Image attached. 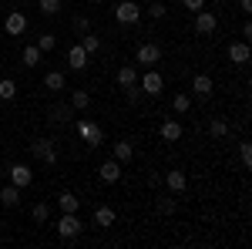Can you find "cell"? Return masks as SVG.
<instances>
[{"instance_id":"ffe728a7","label":"cell","mask_w":252,"mask_h":249,"mask_svg":"<svg viewBox=\"0 0 252 249\" xmlns=\"http://www.w3.org/2000/svg\"><path fill=\"white\" fill-rule=\"evenodd\" d=\"M58 206H61V212H78L81 199L74 195V192H61V195H58Z\"/></svg>"},{"instance_id":"4316f807","label":"cell","mask_w":252,"mask_h":249,"mask_svg":"<svg viewBox=\"0 0 252 249\" xmlns=\"http://www.w3.org/2000/svg\"><path fill=\"white\" fill-rule=\"evenodd\" d=\"M0 98H3V101H14V98H17V84H14L10 77L0 81Z\"/></svg>"},{"instance_id":"7c38bea8","label":"cell","mask_w":252,"mask_h":249,"mask_svg":"<svg viewBox=\"0 0 252 249\" xmlns=\"http://www.w3.org/2000/svg\"><path fill=\"white\" fill-rule=\"evenodd\" d=\"M97 175H101V182H118V178H121V162H115V158L101 162V169H97Z\"/></svg>"},{"instance_id":"7402d4cb","label":"cell","mask_w":252,"mask_h":249,"mask_svg":"<svg viewBox=\"0 0 252 249\" xmlns=\"http://www.w3.org/2000/svg\"><path fill=\"white\" fill-rule=\"evenodd\" d=\"M118 84H121V88H131V84H138V71L131 68V64H125V68L118 71Z\"/></svg>"},{"instance_id":"484cf974","label":"cell","mask_w":252,"mask_h":249,"mask_svg":"<svg viewBox=\"0 0 252 249\" xmlns=\"http://www.w3.org/2000/svg\"><path fill=\"white\" fill-rule=\"evenodd\" d=\"M31 215H34V222H40V226H44V222L51 219V206H47V202H37V206L31 209Z\"/></svg>"},{"instance_id":"30bf717a","label":"cell","mask_w":252,"mask_h":249,"mask_svg":"<svg viewBox=\"0 0 252 249\" xmlns=\"http://www.w3.org/2000/svg\"><path fill=\"white\" fill-rule=\"evenodd\" d=\"M34 182V172H31V165H14L10 169V185H17V189H27Z\"/></svg>"},{"instance_id":"d6a6232c","label":"cell","mask_w":252,"mask_h":249,"mask_svg":"<svg viewBox=\"0 0 252 249\" xmlns=\"http://www.w3.org/2000/svg\"><path fill=\"white\" fill-rule=\"evenodd\" d=\"M239 155H242V165H252V145H249V142L239 145Z\"/></svg>"},{"instance_id":"4fadbf2b","label":"cell","mask_w":252,"mask_h":249,"mask_svg":"<svg viewBox=\"0 0 252 249\" xmlns=\"http://www.w3.org/2000/svg\"><path fill=\"white\" fill-rule=\"evenodd\" d=\"M67 64H71L74 71H84V68H88V51H84L81 44H71V51H67Z\"/></svg>"},{"instance_id":"d4e9b609","label":"cell","mask_w":252,"mask_h":249,"mask_svg":"<svg viewBox=\"0 0 252 249\" xmlns=\"http://www.w3.org/2000/svg\"><path fill=\"white\" fill-rule=\"evenodd\" d=\"M172 108H175V115H185V111L192 108V98H189V95H182V91H178V95L172 98Z\"/></svg>"},{"instance_id":"6da1fadb","label":"cell","mask_w":252,"mask_h":249,"mask_svg":"<svg viewBox=\"0 0 252 249\" xmlns=\"http://www.w3.org/2000/svg\"><path fill=\"white\" fill-rule=\"evenodd\" d=\"M81 229H84V222L78 219V212H64L58 219V236L61 239H74V236H81Z\"/></svg>"},{"instance_id":"f35d334b","label":"cell","mask_w":252,"mask_h":249,"mask_svg":"<svg viewBox=\"0 0 252 249\" xmlns=\"http://www.w3.org/2000/svg\"><path fill=\"white\" fill-rule=\"evenodd\" d=\"M239 7H242V14H249V10H252V0H239Z\"/></svg>"},{"instance_id":"f1b7e54d","label":"cell","mask_w":252,"mask_h":249,"mask_svg":"<svg viewBox=\"0 0 252 249\" xmlns=\"http://www.w3.org/2000/svg\"><path fill=\"white\" fill-rule=\"evenodd\" d=\"M67 115H71V105H54L51 108V121H67Z\"/></svg>"},{"instance_id":"ac0fdd59","label":"cell","mask_w":252,"mask_h":249,"mask_svg":"<svg viewBox=\"0 0 252 249\" xmlns=\"http://www.w3.org/2000/svg\"><path fill=\"white\" fill-rule=\"evenodd\" d=\"M131 158H135V148H131V142H125V138H121V142L115 145V162H121V165H128Z\"/></svg>"},{"instance_id":"3957f363","label":"cell","mask_w":252,"mask_h":249,"mask_svg":"<svg viewBox=\"0 0 252 249\" xmlns=\"http://www.w3.org/2000/svg\"><path fill=\"white\" fill-rule=\"evenodd\" d=\"M138 17H141V7H138L135 0H121V3L115 7L118 24H138Z\"/></svg>"},{"instance_id":"e575fe53","label":"cell","mask_w":252,"mask_h":249,"mask_svg":"<svg viewBox=\"0 0 252 249\" xmlns=\"http://www.w3.org/2000/svg\"><path fill=\"white\" fill-rule=\"evenodd\" d=\"M74 31L78 34H88V17H74Z\"/></svg>"},{"instance_id":"603a6c76","label":"cell","mask_w":252,"mask_h":249,"mask_svg":"<svg viewBox=\"0 0 252 249\" xmlns=\"http://www.w3.org/2000/svg\"><path fill=\"white\" fill-rule=\"evenodd\" d=\"M88 105H91V95L88 91H71V108L74 111H88Z\"/></svg>"},{"instance_id":"8fae6325","label":"cell","mask_w":252,"mask_h":249,"mask_svg":"<svg viewBox=\"0 0 252 249\" xmlns=\"http://www.w3.org/2000/svg\"><path fill=\"white\" fill-rule=\"evenodd\" d=\"M161 182L168 185V189L175 192V195H182L185 192V185H189V178H185V172H178V169H172V172H165L161 175Z\"/></svg>"},{"instance_id":"2e32d148","label":"cell","mask_w":252,"mask_h":249,"mask_svg":"<svg viewBox=\"0 0 252 249\" xmlns=\"http://www.w3.org/2000/svg\"><path fill=\"white\" fill-rule=\"evenodd\" d=\"M0 206H7V209L20 206V189L17 185H3V189H0Z\"/></svg>"},{"instance_id":"74e56055","label":"cell","mask_w":252,"mask_h":249,"mask_svg":"<svg viewBox=\"0 0 252 249\" xmlns=\"http://www.w3.org/2000/svg\"><path fill=\"white\" fill-rule=\"evenodd\" d=\"M249 37H252V24L246 20V24H242V40H249Z\"/></svg>"},{"instance_id":"9a60e30c","label":"cell","mask_w":252,"mask_h":249,"mask_svg":"<svg viewBox=\"0 0 252 249\" xmlns=\"http://www.w3.org/2000/svg\"><path fill=\"white\" fill-rule=\"evenodd\" d=\"M115 209L111 206H97L94 209V226H101V229H108V226H115Z\"/></svg>"},{"instance_id":"44dd1931","label":"cell","mask_w":252,"mask_h":249,"mask_svg":"<svg viewBox=\"0 0 252 249\" xmlns=\"http://www.w3.org/2000/svg\"><path fill=\"white\" fill-rule=\"evenodd\" d=\"M40 58H44V54H40V47L34 44V47H24V54H20V64H24V68H37Z\"/></svg>"},{"instance_id":"ba28073f","label":"cell","mask_w":252,"mask_h":249,"mask_svg":"<svg viewBox=\"0 0 252 249\" xmlns=\"http://www.w3.org/2000/svg\"><path fill=\"white\" fill-rule=\"evenodd\" d=\"M78 135L88 145H101V142H104V135H101V128H97L94 121H78Z\"/></svg>"},{"instance_id":"5b68a950","label":"cell","mask_w":252,"mask_h":249,"mask_svg":"<svg viewBox=\"0 0 252 249\" xmlns=\"http://www.w3.org/2000/svg\"><path fill=\"white\" fill-rule=\"evenodd\" d=\"M215 27H219V17H215L212 10H195V31L198 34H215Z\"/></svg>"},{"instance_id":"d590c367","label":"cell","mask_w":252,"mask_h":249,"mask_svg":"<svg viewBox=\"0 0 252 249\" xmlns=\"http://www.w3.org/2000/svg\"><path fill=\"white\" fill-rule=\"evenodd\" d=\"M185 7H189V10H202V7H205V0H185Z\"/></svg>"},{"instance_id":"1f68e13d","label":"cell","mask_w":252,"mask_h":249,"mask_svg":"<svg viewBox=\"0 0 252 249\" xmlns=\"http://www.w3.org/2000/svg\"><path fill=\"white\" fill-rule=\"evenodd\" d=\"M158 212H161V215H172L175 212V199H158Z\"/></svg>"},{"instance_id":"9c48e42d","label":"cell","mask_w":252,"mask_h":249,"mask_svg":"<svg viewBox=\"0 0 252 249\" xmlns=\"http://www.w3.org/2000/svg\"><path fill=\"white\" fill-rule=\"evenodd\" d=\"M249 40H232L229 44V61L232 64H249Z\"/></svg>"},{"instance_id":"7a4b0ae2","label":"cell","mask_w":252,"mask_h":249,"mask_svg":"<svg viewBox=\"0 0 252 249\" xmlns=\"http://www.w3.org/2000/svg\"><path fill=\"white\" fill-rule=\"evenodd\" d=\"M138 88H141L145 95L158 98L161 91H165V77L158 74V71H148V74H141V77H138Z\"/></svg>"},{"instance_id":"d6986e66","label":"cell","mask_w":252,"mask_h":249,"mask_svg":"<svg viewBox=\"0 0 252 249\" xmlns=\"http://www.w3.org/2000/svg\"><path fill=\"white\" fill-rule=\"evenodd\" d=\"M64 84H67V77L61 74V71H47L44 74V88L47 91H64Z\"/></svg>"},{"instance_id":"836d02e7","label":"cell","mask_w":252,"mask_h":249,"mask_svg":"<svg viewBox=\"0 0 252 249\" xmlns=\"http://www.w3.org/2000/svg\"><path fill=\"white\" fill-rule=\"evenodd\" d=\"M148 10H152V17H155V20H161L165 14H168V7H165V3H152Z\"/></svg>"},{"instance_id":"e0dca14e","label":"cell","mask_w":252,"mask_h":249,"mask_svg":"<svg viewBox=\"0 0 252 249\" xmlns=\"http://www.w3.org/2000/svg\"><path fill=\"white\" fill-rule=\"evenodd\" d=\"M161 138H165V142H178V138H182V121H178V118H168V121L161 125Z\"/></svg>"},{"instance_id":"f546056e","label":"cell","mask_w":252,"mask_h":249,"mask_svg":"<svg viewBox=\"0 0 252 249\" xmlns=\"http://www.w3.org/2000/svg\"><path fill=\"white\" fill-rule=\"evenodd\" d=\"M40 14H47V17L61 14V0H40Z\"/></svg>"},{"instance_id":"277c9868","label":"cell","mask_w":252,"mask_h":249,"mask_svg":"<svg viewBox=\"0 0 252 249\" xmlns=\"http://www.w3.org/2000/svg\"><path fill=\"white\" fill-rule=\"evenodd\" d=\"M31 152H34V158L47 162V165H54V162H58V148H54V142H51V138H37V142L31 145Z\"/></svg>"},{"instance_id":"83f0119b","label":"cell","mask_w":252,"mask_h":249,"mask_svg":"<svg viewBox=\"0 0 252 249\" xmlns=\"http://www.w3.org/2000/svg\"><path fill=\"white\" fill-rule=\"evenodd\" d=\"M37 47H40V54H47V51H54V47H58V37H54V34H40Z\"/></svg>"},{"instance_id":"52a82bcc","label":"cell","mask_w":252,"mask_h":249,"mask_svg":"<svg viewBox=\"0 0 252 249\" xmlns=\"http://www.w3.org/2000/svg\"><path fill=\"white\" fill-rule=\"evenodd\" d=\"M135 61H138V64H148V68H152V64H158V61H161V47L148 40V44H141V47H138Z\"/></svg>"},{"instance_id":"8d00e7d4","label":"cell","mask_w":252,"mask_h":249,"mask_svg":"<svg viewBox=\"0 0 252 249\" xmlns=\"http://www.w3.org/2000/svg\"><path fill=\"white\" fill-rule=\"evenodd\" d=\"M148 185H152V189H155V185H161V175L152 172V175H148Z\"/></svg>"},{"instance_id":"8992f818","label":"cell","mask_w":252,"mask_h":249,"mask_svg":"<svg viewBox=\"0 0 252 249\" xmlns=\"http://www.w3.org/2000/svg\"><path fill=\"white\" fill-rule=\"evenodd\" d=\"M3 31H7L10 37H20V34L27 31V17H24L20 10H10V14H7V20H3Z\"/></svg>"},{"instance_id":"4dcf8cb0","label":"cell","mask_w":252,"mask_h":249,"mask_svg":"<svg viewBox=\"0 0 252 249\" xmlns=\"http://www.w3.org/2000/svg\"><path fill=\"white\" fill-rule=\"evenodd\" d=\"M81 47H84L88 54H94L97 47H101V40H97V34H84V40H81Z\"/></svg>"},{"instance_id":"5bb4252c","label":"cell","mask_w":252,"mask_h":249,"mask_svg":"<svg viewBox=\"0 0 252 249\" xmlns=\"http://www.w3.org/2000/svg\"><path fill=\"white\" fill-rule=\"evenodd\" d=\"M192 91H195L198 98H212V91H215L212 77H209V74H195V77H192Z\"/></svg>"},{"instance_id":"cb8c5ba5","label":"cell","mask_w":252,"mask_h":249,"mask_svg":"<svg viewBox=\"0 0 252 249\" xmlns=\"http://www.w3.org/2000/svg\"><path fill=\"white\" fill-rule=\"evenodd\" d=\"M209 135H212V138H225V135H229V121H225V118H212V121H209Z\"/></svg>"},{"instance_id":"ab89813d","label":"cell","mask_w":252,"mask_h":249,"mask_svg":"<svg viewBox=\"0 0 252 249\" xmlns=\"http://www.w3.org/2000/svg\"><path fill=\"white\" fill-rule=\"evenodd\" d=\"M0 64H3V58H0Z\"/></svg>"}]
</instances>
